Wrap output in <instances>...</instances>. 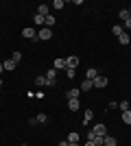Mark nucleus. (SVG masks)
<instances>
[{
  "label": "nucleus",
  "mask_w": 131,
  "mask_h": 146,
  "mask_svg": "<svg viewBox=\"0 0 131 146\" xmlns=\"http://www.w3.org/2000/svg\"><path fill=\"white\" fill-rule=\"evenodd\" d=\"M118 42H120V44H122V46H127V44H129V42H131V39H129V35H127V33H122V35H120V37H118Z\"/></svg>",
  "instance_id": "20"
},
{
  "label": "nucleus",
  "mask_w": 131,
  "mask_h": 146,
  "mask_svg": "<svg viewBox=\"0 0 131 146\" xmlns=\"http://www.w3.org/2000/svg\"><path fill=\"white\" fill-rule=\"evenodd\" d=\"M92 118H94V111H85V113H83V124H87Z\"/></svg>",
  "instance_id": "19"
},
{
  "label": "nucleus",
  "mask_w": 131,
  "mask_h": 146,
  "mask_svg": "<svg viewBox=\"0 0 131 146\" xmlns=\"http://www.w3.org/2000/svg\"><path fill=\"white\" fill-rule=\"evenodd\" d=\"M92 87H94V81L83 79V83H81V92H87V90H92Z\"/></svg>",
  "instance_id": "13"
},
{
  "label": "nucleus",
  "mask_w": 131,
  "mask_h": 146,
  "mask_svg": "<svg viewBox=\"0 0 131 146\" xmlns=\"http://www.w3.org/2000/svg\"><path fill=\"white\" fill-rule=\"evenodd\" d=\"M109 85V79H107V76H96V79H94V87H96V90H103V87H107Z\"/></svg>",
  "instance_id": "2"
},
{
  "label": "nucleus",
  "mask_w": 131,
  "mask_h": 146,
  "mask_svg": "<svg viewBox=\"0 0 131 146\" xmlns=\"http://www.w3.org/2000/svg\"><path fill=\"white\" fill-rule=\"evenodd\" d=\"M37 15H44V18H46V15H48V5H39L37 7Z\"/></svg>",
  "instance_id": "16"
},
{
  "label": "nucleus",
  "mask_w": 131,
  "mask_h": 146,
  "mask_svg": "<svg viewBox=\"0 0 131 146\" xmlns=\"http://www.w3.org/2000/svg\"><path fill=\"white\" fill-rule=\"evenodd\" d=\"M53 70H66V59H55L53 61Z\"/></svg>",
  "instance_id": "8"
},
{
  "label": "nucleus",
  "mask_w": 131,
  "mask_h": 146,
  "mask_svg": "<svg viewBox=\"0 0 131 146\" xmlns=\"http://www.w3.org/2000/svg\"><path fill=\"white\" fill-rule=\"evenodd\" d=\"M57 146H68V142L63 140V142H59V144H57Z\"/></svg>",
  "instance_id": "30"
},
{
  "label": "nucleus",
  "mask_w": 131,
  "mask_h": 146,
  "mask_svg": "<svg viewBox=\"0 0 131 146\" xmlns=\"http://www.w3.org/2000/svg\"><path fill=\"white\" fill-rule=\"evenodd\" d=\"M2 66H5V70H15V66H18V63H15L13 59H7V61H2Z\"/></svg>",
  "instance_id": "14"
},
{
  "label": "nucleus",
  "mask_w": 131,
  "mask_h": 146,
  "mask_svg": "<svg viewBox=\"0 0 131 146\" xmlns=\"http://www.w3.org/2000/svg\"><path fill=\"white\" fill-rule=\"evenodd\" d=\"M22 37H26V39H37V31L33 29V26H26V29L22 31Z\"/></svg>",
  "instance_id": "3"
},
{
  "label": "nucleus",
  "mask_w": 131,
  "mask_h": 146,
  "mask_svg": "<svg viewBox=\"0 0 131 146\" xmlns=\"http://www.w3.org/2000/svg\"><path fill=\"white\" fill-rule=\"evenodd\" d=\"M68 142H70V144H79V133H76V131H72V133L68 135Z\"/></svg>",
  "instance_id": "17"
},
{
  "label": "nucleus",
  "mask_w": 131,
  "mask_h": 146,
  "mask_svg": "<svg viewBox=\"0 0 131 146\" xmlns=\"http://www.w3.org/2000/svg\"><path fill=\"white\" fill-rule=\"evenodd\" d=\"M79 107H81V105H79V98H76V100H68V109L70 111H76Z\"/></svg>",
  "instance_id": "15"
},
{
  "label": "nucleus",
  "mask_w": 131,
  "mask_h": 146,
  "mask_svg": "<svg viewBox=\"0 0 131 146\" xmlns=\"http://www.w3.org/2000/svg\"><path fill=\"white\" fill-rule=\"evenodd\" d=\"M33 22H35V24H46V18H44V15H37V13H35Z\"/></svg>",
  "instance_id": "21"
},
{
  "label": "nucleus",
  "mask_w": 131,
  "mask_h": 146,
  "mask_svg": "<svg viewBox=\"0 0 131 146\" xmlns=\"http://www.w3.org/2000/svg\"><path fill=\"white\" fill-rule=\"evenodd\" d=\"M122 29H129V31H131V18H129V20H127L125 24H122Z\"/></svg>",
  "instance_id": "29"
},
{
  "label": "nucleus",
  "mask_w": 131,
  "mask_h": 146,
  "mask_svg": "<svg viewBox=\"0 0 131 146\" xmlns=\"http://www.w3.org/2000/svg\"><path fill=\"white\" fill-rule=\"evenodd\" d=\"M85 146H94V144H92V142H90V140H87V142H85Z\"/></svg>",
  "instance_id": "32"
},
{
  "label": "nucleus",
  "mask_w": 131,
  "mask_h": 146,
  "mask_svg": "<svg viewBox=\"0 0 131 146\" xmlns=\"http://www.w3.org/2000/svg\"><path fill=\"white\" fill-rule=\"evenodd\" d=\"M35 120H37V122H46L48 118H46V113H37V116H35Z\"/></svg>",
  "instance_id": "28"
},
{
  "label": "nucleus",
  "mask_w": 131,
  "mask_h": 146,
  "mask_svg": "<svg viewBox=\"0 0 131 146\" xmlns=\"http://www.w3.org/2000/svg\"><path fill=\"white\" fill-rule=\"evenodd\" d=\"M79 57L76 55H72V57H68V59H66V68H72V70H76V66H79Z\"/></svg>",
  "instance_id": "7"
},
{
  "label": "nucleus",
  "mask_w": 131,
  "mask_h": 146,
  "mask_svg": "<svg viewBox=\"0 0 131 146\" xmlns=\"http://www.w3.org/2000/svg\"><path fill=\"white\" fill-rule=\"evenodd\" d=\"M55 76H57V70H48V74H46V85H48V87H53L57 83Z\"/></svg>",
  "instance_id": "6"
},
{
  "label": "nucleus",
  "mask_w": 131,
  "mask_h": 146,
  "mask_svg": "<svg viewBox=\"0 0 131 146\" xmlns=\"http://www.w3.org/2000/svg\"><path fill=\"white\" fill-rule=\"evenodd\" d=\"M122 122H125V124H131V109L122 111Z\"/></svg>",
  "instance_id": "18"
},
{
  "label": "nucleus",
  "mask_w": 131,
  "mask_h": 146,
  "mask_svg": "<svg viewBox=\"0 0 131 146\" xmlns=\"http://www.w3.org/2000/svg\"><path fill=\"white\" fill-rule=\"evenodd\" d=\"M92 131H94L96 135H100V137H105V135H107V127L103 124V122H98V124H94V129H92Z\"/></svg>",
  "instance_id": "4"
},
{
  "label": "nucleus",
  "mask_w": 131,
  "mask_h": 146,
  "mask_svg": "<svg viewBox=\"0 0 131 146\" xmlns=\"http://www.w3.org/2000/svg\"><path fill=\"white\" fill-rule=\"evenodd\" d=\"M13 61H15V63H20V59H22V52H20V50H15V52H13V57H11Z\"/></svg>",
  "instance_id": "25"
},
{
  "label": "nucleus",
  "mask_w": 131,
  "mask_h": 146,
  "mask_svg": "<svg viewBox=\"0 0 131 146\" xmlns=\"http://www.w3.org/2000/svg\"><path fill=\"white\" fill-rule=\"evenodd\" d=\"M68 146H81V144H70V142H68Z\"/></svg>",
  "instance_id": "33"
},
{
  "label": "nucleus",
  "mask_w": 131,
  "mask_h": 146,
  "mask_svg": "<svg viewBox=\"0 0 131 146\" xmlns=\"http://www.w3.org/2000/svg\"><path fill=\"white\" fill-rule=\"evenodd\" d=\"M118 107H120V111H129V103H127V100H122Z\"/></svg>",
  "instance_id": "27"
},
{
  "label": "nucleus",
  "mask_w": 131,
  "mask_h": 146,
  "mask_svg": "<svg viewBox=\"0 0 131 146\" xmlns=\"http://www.w3.org/2000/svg\"><path fill=\"white\" fill-rule=\"evenodd\" d=\"M35 83H37L39 87H42V85H46V76H37V79H35Z\"/></svg>",
  "instance_id": "26"
},
{
  "label": "nucleus",
  "mask_w": 131,
  "mask_h": 146,
  "mask_svg": "<svg viewBox=\"0 0 131 146\" xmlns=\"http://www.w3.org/2000/svg\"><path fill=\"white\" fill-rule=\"evenodd\" d=\"M2 72H5V66H2V63H0V74H2Z\"/></svg>",
  "instance_id": "31"
},
{
  "label": "nucleus",
  "mask_w": 131,
  "mask_h": 146,
  "mask_svg": "<svg viewBox=\"0 0 131 146\" xmlns=\"http://www.w3.org/2000/svg\"><path fill=\"white\" fill-rule=\"evenodd\" d=\"M79 96H81V87H74V90L66 92V98H68V100H76Z\"/></svg>",
  "instance_id": "5"
},
{
  "label": "nucleus",
  "mask_w": 131,
  "mask_h": 146,
  "mask_svg": "<svg viewBox=\"0 0 131 146\" xmlns=\"http://www.w3.org/2000/svg\"><path fill=\"white\" fill-rule=\"evenodd\" d=\"M53 24H55V15H53V13H48V15H46V26L50 29Z\"/></svg>",
  "instance_id": "22"
},
{
  "label": "nucleus",
  "mask_w": 131,
  "mask_h": 146,
  "mask_svg": "<svg viewBox=\"0 0 131 146\" xmlns=\"http://www.w3.org/2000/svg\"><path fill=\"white\" fill-rule=\"evenodd\" d=\"M118 18L122 20V22H127V20L131 18V13H129V9H120V11H118Z\"/></svg>",
  "instance_id": "11"
},
{
  "label": "nucleus",
  "mask_w": 131,
  "mask_h": 146,
  "mask_svg": "<svg viewBox=\"0 0 131 146\" xmlns=\"http://www.w3.org/2000/svg\"><path fill=\"white\" fill-rule=\"evenodd\" d=\"M100 146H105V144H100Z\"/></svg>",
  "instance_id": "36"
},
{
  "label": "nucleus",
  "mask_w": 131,
  "mask_h": 146,
  "mask_svg": "<svg viewBox=\"0 0 131 146\" xmlns=\"http://www.w3.org/2000/svg\"><path fill=\"white\" fill-rule=\"evenodd\" d=\"M53 7H55V9H63V7H66V2H63V0H55V2H53Z\"/></svg>",
  "instance_id": "24"
},
{
  "label": "nucleus",
  "mask_w": 131,
  "mask_h": 146,
  "mask_svg": "<svg viewBox=\"0 0 131 146\" xmlns=\"http://www.w3.org/2000/svg\"><path fill=\"white\" fill-rule=\"evenodd\" d=\"M66 74H68V79H74V76H76V70H72V68H66Z\"/></svg>",
  "instance_id": "23"
},
{
  "label": "nucleus",
  "mask_w": 131,
  "mask_h": 146,
  "mask_svg": "<svg viewBox=\"0 0 131 146\" xmlns=\"http://www.w3.org/2000/svg\"><path fill=\"white\" fill-rule=\"evenodd\" d=\"M22 146H29V144H22Z\"/></svg>",
  "instance_id": "35"
},
{
  "label": "nucleus",
  "mask_w": 131,
  "mask_h": 146,
  "mask_svg": "<svg viewBox=\"0 0 131 146\" xmlns=\"http://www.w3.org/2000/svg\"><path fill=\"white\" fill-rule=\"evenodd\" d=\"M50 37H53V31H50L48 26H44V29L37 31V39H42V42H48Z\"/></svg>",
  "instance_id": "1"
},
{
  "label": "nucleus",
  "mask_w": 131,
  "mask_h": 146,
  "mask_svg": "<svg viewBox=\"0 0 131 146\" xmlns=\"http://www.w3.org/2000/svg\"><path fill=\"white\" fill-rule=\"evenodd\" d=\"M112 33H114V35H116V37H120V35H122V33H125V29H122V24H114V26H112Z\"/></svg>",
  "instance_id": "12"
},
{
  "label": "nucleus",
  "mask_w": 131,
  "mask_h": 146,
  "mask_svg": "<svg viewBox=\"0 0 131 146\" xmlns=\"http://www.w3.org/2000/svg\"><path fill=\"white\" fill-rule=\"evenodd\" d=\"M0 92H2V83H0Z\"/></svg>",
  "instance_id": "34"
},
{
  "label": "nucleus",
  "mask_w": 131,
  "mask_h": 146,
  "mask_svg": "<svg viewBox=\"0 0 131 146\" xmlns=\"http://www.w3.org/2000/svg\"><path fill=\"white\" fill-rule=\"evenodd\" d=\"M103 144L105 146H116L118 142H116V137H112V135H105V137H103Z\"/></svg>",
  "instance_id": "10"
},
{
  "label": "nucleus",
  "mask_w": 131,
  "mask_h": 146,
  "mask_svg": "<svg viewBox=\"0 0 131 146\" xmlns=\"http://www.w3.org/2000/svg\"><path fill=\"white\" fill-rule=\"evenodd\" d=\"M96 76H98V72H96V68H90V70L85 72V79H87V81H94Z\"/></svg>",
  "instance_id": "9"
}]
</instances>
